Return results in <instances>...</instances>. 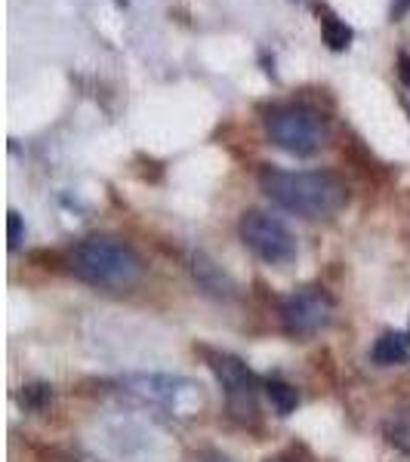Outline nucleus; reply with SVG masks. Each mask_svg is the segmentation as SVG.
Here are the masks:
<instances>
[{
  "label": "nucleus",
  "mask_w": 410,
  "mask_h": 462,
  "mask_svg": "<svg viewBox=\"0 0 410 462\" xmlns=\"http://www.w3.org/2000/svg\"><path fill=\"white\" fill-rule=\"evenodd\" d=\"M374 361L379 367H395V364L407 361L410 355V337L407 333H383V337L377 339L374 346Z\"/></svg>",
  "instance_id": "1a4fd4ad"
},
{
  "label": "nucleus",
  "mask_w": 410,
  "mask_h": 462,
  "mask_svg": "<svg viewBox=\"0 0 410 462\" xmlns=\"http://www.w3.org/2000/svg\"><path fill=\"white\" fill-rule=\"evenodd\" d=\"M191 385L179 376H163V374H139L121 379V394L126 401L148 410H182V394Z\"/></svg>",
  "instance_id": "423d86ee"
},
{
  "label": "nucleus",
  "mask_w": 410,
  "mask_h": 462,
  "mask_svg": "<svg viewBox=\"0 0 410 462\" xmlns=\"http://www.w3.org/2000/svg\"><path fill=\"white\" fill-rule=\"evenodd\" d=\"M398 78H401V84L410 89V56L407 53L398 59Z\"/></svg>",
  "instance_id": "4468645a"
},
{
  "label": "nucleus",
  "mask_w": 410,
  "mask_h": 462,
  "mask_svg": "<svg viewBox=\"0 0 410 462\" xmlns=\"http://www.w3.org/2000/svg\"><path fill=\"white\" fill-rule=\"evenodd\" d=\"M191 272H195L198 284L207 290V293L213 296H232V281L226 278V274L216 268V263H210V259L204 256V253H198L195 259H191Z\"/></svg>",
  "instance_id": "6e6552de"
},
{
  "label": "nucleus",
  "mask_w": 410,
  "mask_h": 462,
  "mask_svg": "<svg viewBox=\"0 0 410 462\" xmlns=\"http://www.w3.org/2000/svg\"><path fill=\"white\" fill-rule=\"evenodd\" d=\"M207 361H210L219 385L226 389L228 410L238 420H250L256 413V376L250 374V367L235 355H207Z\"/></svg>",
  "instance_id": "39448f33"
},
{
  "label": "nucleus",
  "mask_w": 410,
  "mask_h": 462,
  "mask_svg": "<svg viewBox=\"0 0 410 462\" xmlns=\"http://www.w3.org/2000/svg\"><path fill=\"white\" fill-rule=\"evenodd\" d=\"M71 268L80 281L93 287L124 290L133 287L143 274L139 256L117 237H87L74 247Z\"/></svg>",
  "instance_id": "f03ea898"
},
{
  "label": "nucleus",
  "mask_w": 410,
  "mask_h": 462,
  "mask_svg": "<svg viewBox=\"0 0 410 462\" xmlns=\"http://www.w3.org/2000/svg\"><path fill=\"white\" fill-rule=\"evenodd\" d=\"M259 185L268 198L287 213H296L303 219H327V216L340 213L349 200L346 185L333 173H294V170H272L266 167L259 173Z\"/></svg>",
  "instance_id": "f257e3e1"
},
{
  "label": "nucleus",
  "mask_w": 410,
  "mask_h": 462,
  "mask_svg": "<svg viewBox=\"0 0 410 462\" xmlns=\"http://www.w3.org/2000/svg\"><path fill=\"white\" fill-rule=\"evenodd\" d=\"M241 241L272 265H284L296 256V241L290 228L263 210H250L241 216Z\"/></svg>",
  "instance_id": "20e7f679"
},
{
  "label": "nucleus",
  "mask_w": 410,
  "mask_h": 462,
  "mask_svg": "<svg viewBox=\"0 0 410 462\" xmlns=\"http://www.w3.org/2000/svg\"><path fill=\"white\" fill-rule=\"evenodd\" d=\"M266 462H296V457H290V453H281V457H268Z\"/></svg>",
  "instance_id": "f3484780"
},
{
  "label": "nucleus",
  "mask_w": 410,
  "mask_h": 462,
  "mask_svg": "<svg viewBox=\"0 0 410 462\" xmlns=\"http://www.w3.org/2000/svg\"><path fill=\"white\" fill-rule=\"evenodd\" d=\"M53 401V392H50V385L37 383V385H28L25 392H22V404H25L28 410H43Z\"/></svg>",
  "instance_id": "f8f14e48"
},
{
  "label": "nucleus",
  "mask_w": 410,
  "mask_h": 462,
  "mask_svg": "<svg viewBox=\"0 0 410 462\" xmlns=\"http://www.w3.org/2000/svg\"><path fill=\"white\" fill-rule=\"evenodd\" d=\"M266 130L272 143L296 158H309L327 143V124L318 111L303 106L275 108L266 121Z\"/></svg>",
  "instance_id": "7ed1b4c3"
},
{
  "label": "nucleus",
  "mask_w": 410,
  "mask_h": 462,
  "mask_svg": "<svg viewBox=\"0 0 410 462\" xmlns=\"http://www.w3.org/2000/svg\"><path fill=\"white\" fill-rule=\"evenodd\" d=\"M22 237H25V228H22V216L16 210H10V250H19Z\"/></svg>",
  "instance_id": "ddd939ff"
},
{
  "label": "nucleus",
  "mask_w": 410,
  "mask_h": 462,
  "mask_svg": "<svg viewBox=\"0 0 410 462\" xmlns=\"http://www.w3.org/2000/svg\"><path fill=\"white\" fill-rule=\"evenodd\" d=\"M352 37L355 34H352V28H349L346 22H340L337 16L324 19V43L331 50H337V53H340V50H346L349 43H352Z\"/></svg>",
  "instance_id": "9b49d317"
},
{
  "label": "nucleus",
  "mask_w": 410,
  "mask_h": 462,
  "mask_svg": "<svg viewBox=\"0 0 410 462\" xmlns=\"http://www.w3.org/2000/svg\"><path fill=\"white\" fill-rule=\"evenodd\" d=\"M266 394H268V401H272V407L278 410V416H290L296 410V404H300V392L290 383H281V379H268Z\"/></svg>",
  "instance_id": "9d476101"
},
{
  "label": "nucleus",
  "mask_w": 410,
  "mask_h": 462,
  "mask_svg": "<svg viewBox=\"0 0 410 462\" xmlns=\"http://www.w3.org/2000/svg\"><path fill=\"white\" fill-rule=\"evenodd\" d=\"M200 462H232L228 457H222V453H204V459Z\"/></svg>",
  "instance_id": "dca6fc26"
},
{
  "label": "nucleus",
  "mask_w": 410,
  "mask_h": 462,
  "mask_svg": "<svg viewBox=\"0 0 410 462\" xmlns=\"http://www.w3.org/2000/svg\"><path fill=\"white\" fill-rule=\"evenodd\" d=\"M333 302L331 296L321 293L318 287H305L300 293L287 296L281 305V324L290 337H312L331 320Z\"/></svg>",
  "instance_id": "0eeeda50"
},
{
  "label": "nucleus",
  "mask_w": 410,
  "mask_h": 462,
  "mask_svg": "<svg viewBox=\"0 0 410 462\" xmlns=\"http://www.w3.org/2000/svg\"><path fill=\"white\" fill-rule=\"evenodd\" d=\"M405 438H410V416H407V420H405V422H401V426H398V438H392V441L405 444ZM407 447H410V444H407Z\"/></svg>",
  "instance_id": "2eb2a0df"
}]
</instances>
